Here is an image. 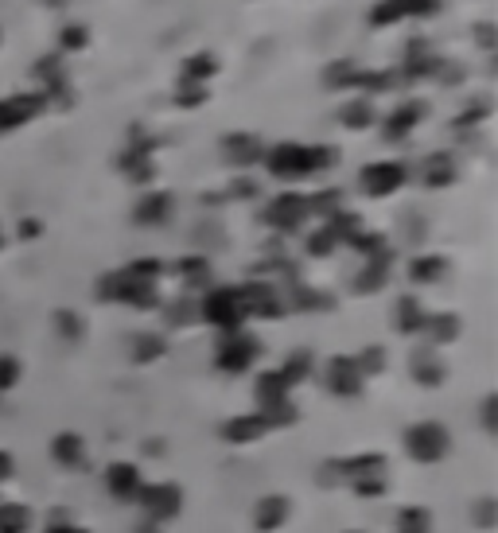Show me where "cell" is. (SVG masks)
I'll return each instance as SVG.
<instances>
[{
  "label": "cell",
  "instance_id": "cell-34",
  "mask_svg": "<svg viewBox=\"0 0 498 533\" xmlns=\"http://www.w3.org/2000/svg\"><path fill=\"white\" fill-rule=\"evenodd\" d=\"M331 246H335V234H331V230H320V234L308 238V253H316V257H327Z\"/></svg>",
  "mask_w": 498,
  "mask_h": 533
},
{
  "label": "cell",
  "instance_id": "cell-32",
  "mask_svg": "<svg viewBox=\"0 0 498 533\" xmlns=\"http://www.w3.org/2000/svg\"><path fill=\"white\" fill-rule=\"evenodd\" d=\"M355 366H358V374L366 378L370 370H382V366H386V351H382V347H366V355L355 358Z\"/></svg>",
  "mask_w": 498,
  "mask_h": 533
},
{
  "label": "cell",
  "instance_id": "cell-37",
  "mask_svg": "<svg viewBox=\"0 0 498 533\" xmlns=\"http://www.w3.org/2000/svg\"><path fill=\"white\" fill-rule=\"evenodd\" d=\"M59 43H63V51H78V47L86 43V32H82V28H67V32L59 36Z\"/></svg>",
  "mask_w": 498,
  "mask_h": 533
},
{
  "label": "cell",
  "instance_id": "cell-22",
  "mask_svg": "<svg viewBox=\"0 0 498 533\" xmlns=\"http://www.w3.org/2000/svg\"><path fill=\"white\" fill-rule=\"evenodd\" d=\"M386 277H390V257L382 253L378 261H370V265H366V273H362V277L355 281V288H358V292H374V288L386 285Z\"/></svg>",
  "mask_w": 498,
  "mask_h": 533
},
{
  "label": "cell",
  "instance_id": "cell-26",
  "mask_svg": "<svg viewBox=\"0 0 498 533\" xmlns=\"http://www.w3.org/2000/svg\"><path fill=\"white\" fill-rule=\"evenodd\" d=\"M164 355V339L160 335H137L133 339V362H152Z\"/></svg>",
  "mask_w": 498,
  "mask_h": 533
},
{
  "label": "cell",
  "instance_id": "cell-3",
  "mask_svg": "<svg viewBox=\"0 0 498 533\" xmlns=\"http://www.w3.org/2000/svg\"><path fill=\"white\" fill-rule=\"evenodd\" d=\"M203 320H211L222 331H242L246 308H242V292L238 288H214L203 300Z\"/></svg>",
  "mask_w": 498,
  "mask_h": 533
},
{
  "label": "cell",
  "instance_id": "cell-31",
  "mask_svg": "<svg viewBox=\"0 0 498 533\" xmlns=\"http://www.w3.org/2000/svg\"><path fill=\"white\" fill-rule=\"evenodd\" d=\"M397 533H428V514L425 510H405L397 522Z\"/></svg>",
  "mask_w": 498,
  "mask_h": 533
},
{
  "label": "cell",
  "instance_id": "cell-4",
  "mask_svg": "<svg viewBox=\"0 0 498 533\" xmlns=\"http://www.w3.org/2000/svg\"><path fill=\"white\" fill-rule=\"evenodd\" d=\"M257 358V339L246 335V331H226L222 335V343H218V370H226V374H242L249 370V362Z\"/></svg>",
  "mask_w": 498,
  "mask_h": 533
},
{
  "label": "cell",
  "instance_id": "cell-23",
  "mask_svg": "<svg viewBox=\"0 0 498 533\" xmlns=\"http://www.w3.org/2000/svg\"><path fill=\"white\" fill-rule=\"evenodd\" d=\"M425 331L432 343H452L460 335V320L456 316H425Z\"/></svg>",
  "mask_w": 498,
  "mask_h": 533
},
{
  "label": "cell",
  "instance_id": "cell-14",
  "mask_svg": "<svg viewBox=\"0 0 498 533\" xmlns=\"http://www.w3.org/2000/svg\"><path fill=\"white\" fill-rule=\"evenodd\" d=\"M106 479H109V491H113L117 498H137L141 495V487H144L141 471H137L133 463H113Z\"/></svg>",
  "mask_w": 498,
  "mask_h": 533
},
{
  "label": "cell",
  "instance_id": "cell-40",
  "mask_svg": "<svg viewBox=\"0 0 498 533\" xmlns=\"http://www.w3.org/2000/svg\"><path fill=\"white\" fill-rule=\"evenodd\" d=\"M8 475H12V456L0 452V479H8Z\"/></svg>",
  "mask_w": 498,
  "mask_h": 533
},
{
  "label": "cell",
  "instance_id": "cell-27",
  "mask_svg": "<svg viewBox=\"0 0 498 533\" xmlns=\"http://www.w3.org/2000/svg\"><path fill=\"white\" fill-rule=\"evenodd\" d=\"M452 160L448 156H432L428 160V168H425V183L428 187H444V183H452Z\"/></svg>",
  "mask_w": 498,
  "mask_h": 533
},
{
  "label": "cell",
  "instance_id": "cell-8",
  "mask_svg": "<svg viewBox=\"0 0 498 533\" xmlns=\"http://www.w3.org/2000/svg\"><path fill=\"white\" fill-rule=\"evenodd\" d=\"M436 8H440V0H382L370 12V24H393V20H405V16H428Z\"/></svg>",
  "mask_w": 498,
  "mask_h": 533
},
{
  "label": "cell",
  "instance_id": "cell-17",
  "mask_svg": "<svg viewBox=\"0 0 498 533\" xmlns=\"http://www.w3.org/2000/svg\"><path fill=\"white\" fill-rule=\"evenodd\" d=\"M51 456H55V463H63V467H78V463L86 460V444L74 432H63V436L51 440Z\"/></svg>",
  "mask_w": 498,
  "mask_h": 533
},
{
  "label": "cell",
  "instance_id": "cell-38",
  "mask_svg": "<svg viewBox=\"0 0 498 533\" xmlns=\"http://www.w3.org/2000/svg\"><path fill=\"white\" fill-rule=\"evenodd\" d=\"M39 234V222L36 218H24V222H20V238H36Z\"/></svg>",
  "mask_w": 498,
  "mask_h": 533
},
{
  "label": "cell",
  "instance_id": "cell-11",
  "mask_svg": "<svg viewBox=\"0 0 498 533\" xmlns=\"http://www.w3.org/2000/svg\"><path fill=\"white\" fill-rule=\"evenodd\" d=\"M327 386L331 393H343V397H355L362 390V374H358L355 358H335L327 366Z\"/></svg>",
  "mask_w": 498,
  "mask_h": 533
},
{
  "label": "cell",
  "instance_id": "cell-18",
  "mask_svg": "<svg viewBox=\"0 0 498 533\" xmlns=\"http://www.w3.org/2000/svg\"><path fill=\"white\" fill-rule=\"evenodd\" d=\"M214 71H218V59L203 51V55H195V59L183 63V86H203Z\"/></svg>",
  "mask_w": 498,
  "mask_h": 533
},
{
  "label": "cell",
  "instance_id": "cell-9",
  "mask_svg": "<svg viewBox=\"0 0 498 533\" xmlns=\"http://www.w3.org/2000/svg\"><path fill=\"white\" fill-rule=\"evenodd\" d=\"M304 218H308V203H304V195H281V199H277V203H269V211H265V222H269V226H277V230H296Z\"/></svg>",
  "mask_w": 498,
  "mask_h": 533
},
{
  "label": "cell",
  "instance_id": "cell-19",
  "mask_svg": "<svg viewBox=\"0 0 498 533\" xmlns=\"http://www.w3.org/2000/svg\"><path fill=\"white\" fill-rule=\"evenodd\" d=\"M32 530V514L20 502H4L0 506V533H28Z\"/></svg>",
  "mask_w": 498,
  "mask_h": 533
},
{
  "label": "cell",
  "instance_id": "cell-28",
  "mask_svg": "<svg viewBox=\"0 0 498 533\" xmlns=\"http://www.w3.org/2000/svg\"><path fill=\"white\" fill-rule=\"evenodd\" d=\"M304 203H308V214H339L343 195H339V191H320V195H312V199H304Z\"/></svg>",
  "mask_w": 498,
  "mask_h": 533
},
{
  "label": "cell",
  "instance_id": "cell-2",
  "mask_svg": "<svg viewBox=\"0 0 498 533\" xmlns=\"http://www.w3.org/2000/svg\"><path fill=\"white\" fill-rule=\"evenodd\" d=\"M452 448V436L448 428L436 425V421H425V425H413L405 432V452L417 463H440Z\"/></svg>",
  "mask_w": 498,
  "mask_h": 533
},
{
  "label": "cell",
  "instance_id": "cell-36",
  "mask_svg": "<svg viewBox=\"0 0 498 533\" xmlns=\"http://www.w3.org/2000/svg\"><path fill=\"white\" fill-rule=\"evenodd\" d=\"M176 102L179 106H203V102H207V90H203V86H183L176 94Z\"/></svg>",
  "mask_w": 498,
  "mask_h": 533
},
{
  "label": "cell",
  "instance_id": "cell-1",
  "mask_svg": "<svg viewBox=\"0 0 498 533\" xmlns=\"http://www.w3.org/2000/svg\"><path fill=\"white\" fill-rule=\"evenodd\" d=\"M265 164H269V172L277 179H304L323 172V168H331L335 164V152L320 148V144H277L265 156Z\"/></svg>",
  "mask_w": 498,
  "mask_h": 533
},
{
  "label": "cell",
  "instance_id": "cell-20",
  "mask_svg": "<svg viewBox=\"0 0 498 533\" xmlns=\"http://www.w3.org/2000/svg\"><path fill=\"white\" fill-rule=\"evenodd\" d=\"M339 121H343L347 129H370V125H374V102L358 98V102H351V106H343Z\"/></svg>",
  "mask_w": 498,
  "mask_h": 533
},
{
  "label": "cell",
  "instance_id": "cell-10",
  "mask_svg": "<svg viewBox=\"0 0 498 533\" xmlns=\"http://www.w3.org/2000/svg\"><path fill=\"white\" fill-rule=\"evenodd\" d=\"M288 522V498L285 495H265L257 506H253V526L261 533L281 530Z\"/></svg>",
  "mask_w": 498,
  "mask_h": 533
},
{
  "label": "cell",
  "instance_id": "cell-21",
  "mask_svg": "<svg viewBox=\"0 0 498 533\" xmlns=\"http://www.w3.org/2000/svg\"><path fill=\"white\" fill-rule=\"evenodd\" d=\"M421 327H425V312H421V304H417L413 296H405V300L397 304V331L413 335V331H421Z\"/></svg>",
  "mask_w": 498,
  "mask_h": 533
},
{
  "label": "cell",
  "instance_id": "cell-43",
  "mask_svg": "<svg viewBox=\"0 0 498 533\" xmlns=\"http://www.w3.org/2000/svg\"><path fill=\"white\" fill-rule=\"evenodd\" d=\"M0 246H4V234H0Z\"/></svg>",
  "mask_w": 498,
  "mask_h": 533
},
{
  "label": "cell",
  "instance_id": "cell-35",
  "mask_svg": "<svg viewBox=\"0 0 498 533\" xmlns=\"http://www.w3.org/2000/svg\"><path fill=\"white\" fill-rule=\"evenodd\" d=\"M55 327H59V335H67V339H78V331H82V323L74 312H59L55 316Z\"/></svg>",
  "mask_w": 498,
  "mask_h": 533
},
{
  "label": "cell",
  "instance_id": "cell-5",
  "mask_svg": "<svg viewBox=\"0 0 498 533\" xmlns=\"http://www.w3.org/2000/svg\"><path fill=\"white\" fill-rule=\"evenodd\" d=\"M141 506L148 518H156V522H168V518H176L179 506H183V495H179V487L172 483H156V487H141Z\"/></svg>",
  "mask_w": 498,
  "mask_h": 533
},
{
  "label": "cell",
  "instance_id": "cell-7",
  "mask_svg": "<svg viewBox=\"0 0 498 533\" xmlns=\"http://www.w3.org/2000/svg\"><path fill=\"white\" fill-rule=\"evenodd\" d=\"M43 109V94H16V98H4L0 102V133H12L20 125H28Z\"/></svg>",
  "mask_w": 498,
  "mask_h": 533
},
{
  "label": "cell",
  "instance_id": "cell-42",
  "mask_svg": "<svg viewBox=\"0 0 498 533\" xmlns=\"http://www.w3.org/2000/svg\"><path fill=\"white\" fill-rule=\"evenodd\" d=\"M43 4H59V0H43Z\"/></svg>",
  "mask_w": 498,
  "mask_h": 533
},
{
  "label": "cell",
  "instance_id": "cell-16",
  "mask_svg": "<svg viewBox=\"0 0 498 533\" xmlns=\"http://www.w3.org/2000/svg\"><path fill=\"white\" fill-rule=\"evenodd\" d=\"M421 117H425V106H421V102H409V106L393 109L390 121H386V137H390V141H401Z\"/></svg>",
  "mask_w": 498,
  "mask_h": 533
},
{
  "label": "cell",
  "instance_id": "cell-39",
  "mask_svg": "<svg viewBox=\"0 0 498 533\" xmlns=\"http://www.w3.org/2000/svg\"><path fill=\"white\" fill-rule=\"evenodd\" d=\"M475 36H479V43H483V47H495V32H491V24H483Z\"/></svg>",
  "mask_w": 498,
  "mask_h": 533
},
{
  "label": "cell",
  "instance_id": "cell-33",
  "mask_svg": "<svg viewBox=\"0 0 498 533\" xmlns=\"http://www.w3.org/2000/svg\"><path fill=\"white\" fill-rule=\"evenodd\" d=\"M20 382V362L12 355H0V390H12Z\"/></svg>",
  "mask_w": 498,
  "mask_h": 533
},
{
  "label": "cell",
  "instance_id": "cell-24",
  "mask_svg": "<svg viewBox=\"0 0 498 533\" xmlns=\"http://www.w3.org/2000/svg\"><path fill=\"white\" fill-rule=\"evenodd\" d=\"M413 374H417V382H421V386H440L444 366H440L432 355H417L413 358Z\"/></svg>",
  "mask_w": 498,
  "mask_h": 533
},
{
  "label": "cell",
  "instance_id": "cell-30",
  "mask_svg": "<svg viewBox=\"0 0 498 533\" xmlns=\"http://www.w3.org/2000/svg\"><path fill=\"white\" fill-rule=\"evenodd\" d=\"M179 273H183V281H187V285H207V261H203V257L183 261V265H179Z\"/></svg>",
  "mask_w": 498,
  "mask_h": 533
},
{
  "label": "cell",
  "instance_id": "cell-25",
  "mask_svg": "<svg viewBox=\"0 0 498 533\" xmlns=\"http://www.w3.org/2000/svg\"><path fill=\"white\" fill-rule=\"evenodd\" d=\"M444 257H421V261H413V281H421V285H428V281H440L444 277Z\"/></svg>",
  "mask_w": 498,
  "mask_h": 533
},
{
  "label": "cell",
  "instance_id": "cell-29",
  "mask_svg": "<svg viewBox=\"0 0 498 533\" xmlns=\"http://www.w3.org/2000/svg\"><path fill=\"white\" fill-rule=\"evenodd\" d=\"M355 63H331V67H327V74H323V82H327V86H351V82H355Z\"/></svg>",
  "mask_w": 498,
  "mask_h": 533
},
{
  "label": "cell",
  "instance_id": "cell-41",
  "mask_svg": "<svg viewBox=\"0 0 498 533\" xmlns=\"http://www.w3.org/2000/svg\"><path fill=\"white\" fill-rule=\"evenodd\" d=\"M51 533H82V530H71V526H63V530H51Z\"/></svg>",
  "mask_w": 498,
  "mask_h": 533
},
{
  "label": "cell",
  "instance_id": "cell-12",
  "mask_svg": "<svg viewBox=\"0 0 498 533\" xmlns=\"http://www.w3.org/2000/svg\"><path fill=\"white\" fill-rule=\"evenodd\" d=\"M222 152H226V160H230L234 168H249V164H257V160L265 156L261 141H257V137H249V133H234V137H226Z\"/></svg>",
  "mask_w": 498,
  "mask_h": 533
},
{
  "label": "cell",
  "instance_id": "cell-13",
  "mask_svg": "<svg viewBox=\"0 0 498 533\" xmlns=\"http://www.w3.org/2000/svg\"><path fill=\"white\" fill-rule=\"evenodd\" d=\"M269 432V421L261 417V413H249V417H238V421H230V425L222 428V436L230 440V444H253V440H261Z\"/></svg>",
  "mask_w": 498,
  "mask_h": 533
},
{
  "label": "cell",
  "instance_id": "cell-6",
  "mask_svg": "<svg viewBox=\"0 0 498 533\" xmlns=\"http://www.w3.org/2000/svg\"><path fill=\"white\" fill-rule=\"evenodd\" d=\"M362 191L366 195H374V199H382V195H393L401 183H405V164H370V168H362Z\"/></svg>",
  "mask_w": 498,
  "mask_h": 533
},
{
  "label": "cell",
  "instance_id": "cell-15",
  "mask_svg": "<svg viewBox=\"0 0 498 533\" xmlns=\"http://www.w3.org/2000/svg\"><path fill=\"white\" fill-rule=\"evenodd\" d=\"M133 218H137L141 226H160V222H168V218H172V195H168V191L144 195L141 203H137V211H133Z\"/></svg>",
  "mask_w": 498,
  "mask_h": 533
}]
</instances>
